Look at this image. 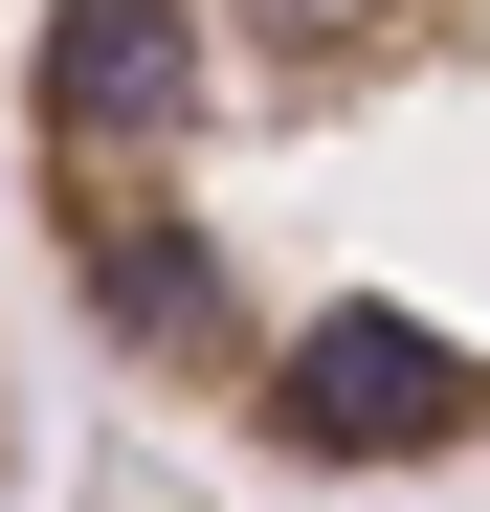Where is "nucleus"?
Wrapping results in <instances>:
<instances>
[{"label": "nucleus", "instance_id": "obj_1", "mask_svg": "<svg viewBox=\"0 0 490 512\" xmlns=\"http://www.w3.org/2000/svg\"><path fill=\"white\" fill-rule=\"evenodd\" d=\"M0 156L179 446L268 490L490 468V0H45Z\"/></svg>", "mask_w": 490, "mask_h": 512}, {"label": "nucleus", "instance_id": "obj_2", "mask_svg": "<svg viewBox=\"0 0 490 512\" xmlns=\"http://www.w3.org/2000/svg\"><path fill=\"white\" fill-rule=\"evenodd\" d=\"M0 490H23V379H0Z\"/></svg>", "mask_w": 490, "mask_h": 512}]
</instances>
